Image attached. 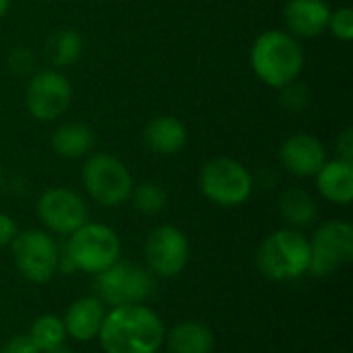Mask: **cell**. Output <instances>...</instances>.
I'll list each match as a JSON object with an SVG mask.
<instances>
[{
    "label": "cell",
    "mask_w": 353,
    "mask_h": 353,
    "mask_svg": "<svg viewBox=\"0 0 353 353\" xmlns=\"http://www.w3.org/2000/svg\"><path fill=\"white\" fill-rule=\"evenodd\" d=\"M105 353H157L165 339L159 314L143 304L114 306L97 335Z\"/></svg>",
    "instance_id": "6da1fadb"
},
{
    "label": "cell",
    "mask_w": 353,
    "mask_h": 353,
    "mask_svg": "<svg viewBox=\"0 0 353 353\" xmlns=\"http://www.w3.org/2000/svg\"><path fill=\"white\" fill-rule=\"evenodd\" d=\"M306 66V54L285 29L263 31L250 48V68L271 89H281L300 79Z\"/></svg>",
    "instance_id": "7a4b0ae2"
},
{
    "label": "cell",
    "mask_w": 353,
    "mask_h": 353,
    "mask_svg": "<svg viewBox=\"0 0 353 353\" xmlns=\"http://www.w3.org/2000/svg\"><path fill=\"white\" fill-rule=\"evenodd\" d=\"M259 271L271 281H290L310 267V240L294 228L269 234L256 252Z\"/></svg>",
    "instance_id": "3957f363"
},
{
    "label": "cell",
    "mask_w": 353,
    "mask_h": 353,
    "mask_svg": "<svg viewBox=\"0 0 353 353\" xmlns=\"http://www.w3.org/2000/svg\"><path fill=\"white\" fill-rule=\"evenodd\" d=\"M199 190L213 205L238 207L250 199L254 178L242 161L228 155H217L203 163L199 172Z\"/></svg>",
    "instance_id": "277c9868"
},
{
    "label": "cell",
    "mask_w": 353,
    "mask_h": 353,
    "mask_svg": "<svg viewBox=\"0 0 353 353\" xmlns=\"http://www.w3.org/2000/svg\"><path fill=\"white\" fill-rule=\"evenodd\" d=\"M81 180L87 194L101 207H120L130 199L134 180L122 159L110 153H89Z\"/></svg>",
    "instance_id": "5b68a950"
},
{
    "label": "cell",
    "mask_w": 353,
    "mask_h": 353,
    "mask_svg": "<svg viewBox=\"0 0 353 353\" xmlns=\"http://www.w3.org/2000/svg\"><path fill=\"white\" fill-rule=\"evenodd\" d=\"M120 238L103 223H83L70 234L66 244V261L85 273H101L120 259Z\"/></svg>",
    "instance_id": "8992f818"
},
{
    "label": "cell",
    "mask_w": 353,
    "mask_h": 353,
    "mask_svg": "<svg viewBox=\"0 0 353 353\" xmlns=\"http://www.w3.org/2000/svg\"><path fill=\"white\" fill-rule=\"evenodd\" d=\"M72 95V85L64 72L58 68L37 70L25 87V108L33 120L54 122L68 112Z\"/></svg>",
    "instance_id": "52a82bcc"
},
{
    "label": "cell",
    "mask_w": 353,
    "mask_h": 353,
    "mask_svg": "<svg viewBox=\"0 0 353 353\" xmlns=\"http://www.w3.org/2000/svg\"><path fill=\"white\" fill-rule=\"evenodd\" d=\"M353 259V225L343 219L325 221L310 240V267L314 277H327Z\"/></svg>",
    "instance_id": "ba28073f"
},
{
    "label": "cell",
    "mask_w": 353,
    "mask_h": 353,
    "mask_svg": "<svg viewBox=\"0 0 353 353\" xmlns=\"http://www.w3.org/2000/svg\"><path fill=\"white\" fill-rule=\"evenodd\" d=\"M17 271L31 283H48L60 267L58 246L41 230H25L10 242Z\"/></svg>",
    "instance_id": "9c48e42d"
},
{
    "label": "cell",
    "mask_w": 353,
    "mask_h": 353,
    "mask_svg": "<svg viewBox=\"0 0 353 353\" xmlns=\"http://www.w3.org/2000/svg\"><path fill=\"white\" fill-rule=\"evenodd\" d=\"M95 285L101 302L110 306H126L143 304L153 290V279L145 269L116 261L112 267L97 273Z\"/></svg>",
    "instance_id": "30bf717a"
},
{
    "label": "cell",
    "mask_w": 353,
    "mask_h": 353,
    "mask_svg": "<svg viewBox=\"0 0 353 353\" xmlns=\"http://www.w3.org/2000/svg\"><path fill=\"white\" fill-rule=\"evenodd\" d=\"M37 217L54 234L70 236L83 223H87V203L85 199L66 186H54L41 192L37 199Z\"/></svg>",
    "instance_id": "8fae6325"
},
{
    "label": "cell",
    "mask_w": 353,
    "mask_h": 353,
    "mask_svg": "<svg viewBox=\"0 0 353 353\" xmlns=\"http://www.w3.org/2000/svg\"><path fill=\"white\" fill-rule=\"evenodd\" d=\"M190 246L182 230L176 225H157L149 232L145 242V261L149 271L157 277L170 279L184 271L188 265Z\"/></svg>",
    "instance_id": "7c38bea8"
},
{
    "label": "cell",
    "mask_w": 353,
    "mask_h": 353,
    "mask_svg": "<svg viewBox=\"0 0 353 353\" xmlns=\"http://www.w3.org/2000/svg\"><path fill=\"white\" fill-rule=\"evenodd\" d=\"M327 159L325 143L312 132H294L279 147V163L296 178H314Z\"/></svg>",
    "instance_id": "4fadbf2b"
},
{
    "label": "cell",
    "mask_w": 353,
    "mask_h": 353,
    "mask_svg": "<svg viewBox=\"0 0 353 353\" xmlns=\"http://www.w3.org/2000/svg\"><path fill=\"white\" fill-rule=\"evenodd\" d=\"M331 6L327 0H288L283 6L285 31L296 39H314L327 31Z\"/></svg>",
    "instance_id": "5bb4252c"
},
{
    "label": "cell",
    "mask_w": 353,
    "mask_h": 353,
    "mask_svg": "<svg viewBox=\"0 0 353 353\" xmlns=\"http://www.w3.org/2000/svg\"><path fill=\"white\" fill-rule=\"evenodd\" d=\"M143 143L155 155H178L188 143V128L178 116L161 114L145 124Z\"/></svg>",
    "instance_id": "9a60e30c"
},
{
    "label": "cell",
    "mask_w": 353,
    "mask_h": 353,
    "mask_svg": "<svg viewBox=\"0 0 353 353\" xmlns=\"http://www.w3.org/2000/svg\"><path fill=\"white\" fill-rule=\"evenodd\" d=\"M316 190L333 205H350L353 201V161L335 157L327 159L314 176Z\"/></svg>",
    "instance_id": "2e32d148"
},
{
    "label": "cell",
    "mask_w": 353,
    "mask_h": 353,
    "mask_svg": "<svg viewBox=\"0 0 353 353\" xmlns=\"http://www.w3.org/2000/svg\"><path fill=\"white\" fill-rule=\"evenodd\" d=\"M105 319V308L99 298H81L77 300L64 316L66 335L77 341H91L99 335L101 323Z\"/></svg>",
    "instance_id": "e0dca14e"
},
{
    "label": "cell",
    "mask_w": 353,
    "mask_h": 353,
    "mask_svg": "<svg viewBox=\"0 0 353 353\" xmlns=\"http://www.w3.org/2000/svg\"><path fill=\"white\" fill-rule=\"evenodd\" d=\"M50 147L62 159H81L95 147V132L85 122H64L52 132Z\"/></svg>",
    "instance_id": "ac0fdd59"
},
{
    "label": "cell",
    "mask_w": 353,
    "mask_h": 353,
    "mask_svg": "<svg viewBox=\"0 0 353 353\" xmlns=\"http://www.w3.org/2000/svg\"><path fill=\"white\" fill-rule=\"evenodd\" d=\"M163 341L172 353H211L215 347V339L209 327L196 321L178 323Z\"/></svg>",
    "instance_id": "d6986e66"
},
{
    "label": "cell",
    "mask_w": 353,
    "mask_h": 353,
    "mask_svg": "<svg viewBox=\"0 0 353 353\" xmlns=\"http://www.w3.org/2000/svg\"><path fill=\"white\" fill-rule=\"evenodd\" d=\"M279 213L294 230L308 228L319 217V205L314 196L304 188H288L279 196Z\"/></svg>",
    "instance_id": "ffe728a7"
},
{
    "label": "cell",
    "mask_w": 353,
    "mask_h": 353,
    "mask_svg": "<svg viewBox=\"0 0 353 353\" xmlns=\"http://www.w3.org/2000/svg\"><path fill=\"white\" fill-rule=\"evenodd\" d=\"M83 46H85L83 35L72 27H64V29H58L52 33V37L48 39V46H46V52H48L52 66L68 68L79 62V58L83 54Z\"/></svg>",
    "instance_id": "44dd1931"
},
{
    "label": "cell",
    "mask_w": 353,
    "mask_h": 353,
    "mask_svg": "<svg viewBox=\"0 0 353 353\" xmlns=\"http://www.w3.org/2000/svg\"><path fill=\"white\" fill-rule=\"evenodd\" d=\"M27 337L37 347V352L48 353L62 347V343L66 339V329H64L62 319H58L54 314H43V316L35 319Z\"/></svg>",
    "instance_id": "7402d4cb"
},
{
    "label": "cell",
    "mask_w": 353,
    "mask_h": 353,
    "mask_svg": "<svg viewBox=\"0 0 353 353\" xmlns=\"http://www.w3.org/2000/svg\"><path fill=\"white\" fill-rule=\"evenodd\" d=\"M134 211L143 215H159L168 207V192L155 182H143L132 186L130 199Z\"/></svg>",
    "instance_id": "603a6c76"
},
{
    "label": "cell",
    "mask_w": 353,
    "mask_h": 353,
    "mask_svg": "<svg viewBox=\"0 0 353 353\" xmlns=\"http://www.w3.org/2000/svg\"><path fill=\"white\" fill-rule=\"evenodd\" d=\"M327 31L337 39V41H352L353 39V10L350 6H337L331 8Z\"/></svg>",
    "instance_id": "cb8c5ba5"
},
{
    "label": "cell",
    "mask_w": 353,
    "mask_h": 353,
    "mask_svg": "<svg viewBox=\"0 0 353 353\" xmlns=\"http://www.w3.org/2000/svg\"><path fill=\"white\" fill-rule=\"evenodd\" d=\"M279 91H281V105L288 112H294V114L304 112L310 103V91L300 81H294V83L281 87Z\"/></svg>",
    "instance_id": "d4e9b609"
},
{
    "label": "cell",
    "mask_w": 353,
    "mask_h": 353,
    "mask_svg": "<svg viewBox=\"0 0 353 353\" xmlns=\"http://www.w3.org/2000/svg\"><path fill=\"white\" fill-rule=\"evenodd\" d=\"M6 66L10 72L25 77V74H33L35 70V52L27 46H14L8 54H6Z\"/></svg>",
    "instance_id": "484cf974"
},
{
    "label": "cell",
    "mask_w": 353,
    "mask_h": 353,
    "mask_svg": "<svg viewBox=\"0 0 353 353\" xmlns=\"http://www.w3.org/2000/svg\"><path fill=\"white\" fill-rule=\"evenodd\" d=\"M335 147H337V157L353 161V128L345 126L339 137L335 139Z\"/></svg>",
    "instance_id": "4316f807"
},
{
    "label": "cell",
    "mask_w": 353,
    "mask_h": 353,
    "mask_svg": "<svg viewBox=\"0 0 353 353\" xmlns=\"http://www.w3.org/2000/svg\"><path fill=\"white\" fill-rule=\"evenodd\" d=\"M19 234V228H17V221L6 215V213H0V248L2 246H8L14 236Z\"/></svg>",
    "instance_id": "83f0119b"
},
{
    "label": "cell",
    "mask_w": 353,
    "mask_h": 353,
    "mask_svg": "<svg viewBox=\"0 0 353 353\" xmlns=\"http://www.w3.org/2000/svg\"><path fill=\"white\" fill-rule=\"evenodd\" d=\"M0 353H39V352H37V347L29 341V337L19 335V337H12V339L2 347V352Z\"/></svg>",
    "instance_id": "f1b7e54d"
},
{
    "label": "cell",
    "mask_w": 353,
    "mask_h": 353,
    "mask_svg": "<svg viewBox=\"0 0 353 353\" xmlns=\"http://www.w3.org/2000/svg\"><path fill=\"white\" fill-rule=\"evenodd\" d=\"M10 4H12V0H0V19L6 17V12L10 10Z\"/></svg>",
    "instance_id": "f546056e"
},
{
    "label": "cell",
    "mask_w": 353,
    "mask_h": 353,
    "mask_svg": "<svg viewBox=\"0 0 353 353\" xmlns=\"http://www.w3.org/2000/svg\"><path fill=\"white\" fill-rule=\"evenodd\" d=\"M48 353H70L68 350H64V347H58V350H54V352H48Z\"/></svg>",
    "instance_id": "4dcf8cb0"
},
{
    "label": "cell",
    "mask_w": 353,
    "mask_h": 353,
    "mask_svg": "<svg viewBox=\"0 0 353 353\" xmlns=\"http://www.w3.org/2000/svg\"><path fill=\"white\" fill-rule=\"evenodd\" d=\"M0 186H2V168H0Z\"/></svg>",
    "instance_id": "1f68e13d"
}]
</instances>
